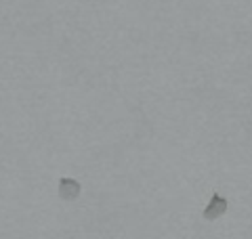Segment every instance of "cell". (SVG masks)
<instances>
[{
    "label": "cell",
    "instance_id": "2",
    "mask_svg": "<svg viewBox=\"0 0 252 239\" xmlns=\"http://www.w3.org/2000/svg\"><path fill=\"white\" fill-rule=\"evenodd\" d=\"M82 193V185L78 182L76 179H69V177H61L59 179V197L65 199V202H74Z\"/></svg>",
    "mask_w": 252,
    "mask_h": 239
},
{
    "label": "cell",
    "instance_id": "1",
    "mask_svg": "<svg viewBox=\"0 0 252 239\" xmlns=\"http://www.w3.org/2000/svg\"><path fill=\"white\" fill-rule=\"evenodd\" d=\"M227 208H229V202H227L219 191H215L212 197H210V202H208V206L204 208L202 216H204V220H217L227 212Z\"/></svg>",
    "mask_w": 252,
    "mask_h": 239
}]
</instances>
